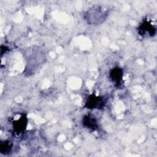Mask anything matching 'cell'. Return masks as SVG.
I'll use <instances>...</instances> for the list:
<instances>
[{
	"label": "cell",
	"instance_id": "obj_1",
	"mask_svg": "<svg viewBox=\"0 0 157 157\" xmlns=\"http://www.w3.org/2000/svg\"><path fill=\"white\" fill-rule=\"evenodd\" d=\"M137 32L142 37H153L156 34V28L155 25H153L151 20L147 18L144 19L139 24L137 28Z\"/></svg>",
	"mask_w": 157,
	"mask_h": 157
},
{
	"label": "cell",
	"instance_id": "obj_2",
	"mask_svg": "<svg viewBox=\"0 0 157 157\" xmlns=\"http://www.w3.org/2000/svg\"><path fill=\"white\" fill-rule=\"evenodd\" d=\"M105 103L106 100L104 96H98L94 94H91L87 98L84 107L91 110H101L105 107Z\"/></svg>",
	"mask_w": 157,
	"mask_h": 157
},
{
	"label": "cell",
	"instance_id": "obj_3",
	"mask_svg": "<svg viewBox=\"0 0 157 157\" xmlns=\"http://www.w3.org/2000/svg\"><path fill=\"white\" fill-rule=\"evenodd\" d=\"M28 118L25 113H21L17 119L12 121L13 132L15 135H20L25 132L28 125Z\"/></svg>",
	"mask_w": 157,
	"mask_h": 157
},
{
	"label": "cell",
	"instance_id": "obj_4",
	"mask_svg": "<svg viewBox=\"0 0 157 157\" xmlns=\"http://www.w3.org/2000/svg\"><path fill=\"white\" fill-rule=\"evenodd\" d=\"M88 21L90 20H93L92 23H94V21L102 20L104 18V16L107 15L105 11L101 7H95L90 9L87 13Z\"/></svg>",
	"mask_w": 157,
	"mask_h": 157
},
{
	"label": "cell",
	"instance_id": "obj_5",
	"mask_svg": "<svg viewBox=\"0 0 157 157\" xmlns=\"http://www.w3.org/2000/svg\"><path fill=\"white\" fill-rule=\"evenodd\" d=\"M82 122L83 127L92 131L97 130L99 128L97 118L91 113L85 115L82 118Z\"/></svg>",
	"mask_w": 157,
	"mask_h": 157
},
{
	"label": "cell",
	"instance_id": "obj_6",
	"mask_svg": "<svg viewBox=\"0 0 157 157\" xmlns=\"http://www.w3.org/2000/svg\"><path fill=\"white\" fill-rule=\"evenodd\" d=\"M123 76V69L120 67H115L112 68L109 72V78L114 85L119 86L121 85Z\"/></svg>",
	"mask_w": 157,
	"mask_h": 157
},
{
	"label": "cell",
	"instance_id": "obj_7",
	"mask_svg": "<svg viewBox=\"0 0 157 157\" xmlns=\"http://www.w3.org/2000/svg\"><path fill=\"white\" fill-rule=\"evenodd\" d=\"M13 147V144L11 141L6 140L1 141L0 144V151L2 154L7 155L9 154Z\"/></svg>",
	"mask_w": 157,
	"mask_h": 157
}]
</instances>
